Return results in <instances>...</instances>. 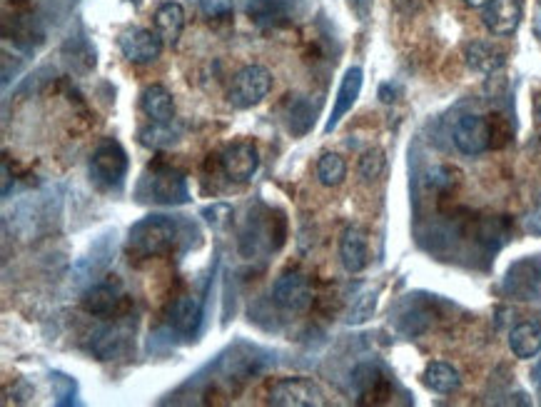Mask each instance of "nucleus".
<instances>
[{"instance_id":"1","label":"nucleus","mask_w":541,"mask_h":407,"mask_svg":"<svg viewBox=\"0 0 541 407\" xmlns=\"http://www.w3.org/2000/svg\"><path fill=\"white\" fill-rule=\"evenodd\" d=\"M182 240V230L178 220L168 215H150L133 225L128 238V250L135 258H163L175 253Z\"/></svg>"},{"instance_id":"2","label":"nucleus","mask_w":541,"mask_h":407,"mask_svg":"<svg viewBox=\"0 0 541 407\" xmlns=\"http://www.w3.org/2000/svg\"><path fill=\"white\" fill-rule=\"evenodd\" d=\"M140 195H148V200L163 205H180L187 203V198H190L182 173L165 165L163 160H155L150 165V173L140 183Z\"/></svg>"},{"instance_id":"3","label":"nucleus","mask_w":541,"mask_h":407,"mask_svg":"<svg viewBox=\"0 0 541 407\" xmlns=\"http://www.w3.org/2000/svg\"><path fill=\"white\" fill-rule=\"evenodd\" d=\"M272 90V73L265 65H245L240 73L232 78L230 90H227V100L232 108L247 110L260 105L262 100L270 95Z\"/></svg>"},{"instance_id":"4","label":"nucleus","mask_w":541,"mask_h":407,"mask_svg":"<svg viewBox=\"0 0 541 407\" xmlns=\"http://www.w3.org/2000/svg\"><path fill=\"white\" fill-rule=\"evenodd\" d=\"M80 305H83L85 313L93 315V318L118 320L125 318V313H128L130 298L125 295L120 280H105V283H98L85 290Z\"/></svg>"},{"instance_id":"5","label":"nucleus","mask_w":541,"mask_h":407,"mask_svg":"<svg viewBox=\"0 0 541 407\" xmlns=\"http://www.w3.org/2000/svg\"><path fill=\"white\" fill-rule=\"evenodd\" d=\"M90 175L95 183L105 185V188H120L128 175V153L118 140H105L95 148L93 160H90Z\"/></svg>"},{"instance_id":"6","label":"nucleus","mask_w":541,"mask_h":407,"mask_svg":"<svg viewBox=\"0 0 541 407\" xmlns=\"http://www.w3.org/2000/svg\"><path fill=\"white\" fill-rule=\"evenodd\" d=\"M270 405L275 407H317L325 405V395L317 383L307 378L277 380L270 388Z\"/></svg>"},{"instance_id":"7","label":"nucleus","mask_w":541,"mask_h":407,"mask_svg":"<svg viewBox=\"0 0 541 407\" xmlns=\"http://www.w3.org/2000/svg\"><path fill=\"white\" fill-rule=\"evenodd\" d=\"M118 45H120V53H123L125 58L130 60V63L148 65V63H153V60L160 58L165 40L160 38L158 30L128 28L120 33Z\"/></svg>"},{"instance_id":"8","label":"nucleus","mask_w":541,"mask_h":407,"mask_svg":"<svg viewBox=\"0 0 541 407\" xmlns=\"http://www.w3.org/2000/svg\"><path fill=\"white\" fill-rule=\"evenodd\" d=\"M272 300L275 305H280L282 310H290V313H300L307 305L312 303V288L310 280L300 270H287L272 285Z\"/></svg>"},{"instance_id":"9","label":"nucleus","mask_w":541,"mask_h":407,"mask_svg":"<svg viewBox=\"0 0 541 407\" xmlns=\"http://www.w3.org/2000/svg\"><path fill=\"white\" fill-rule=\"evenodd\" d=\"M454 145L464 155H479L492 145V123L482 115H464L454 125Z\"/></svg>"},{"instance_id":"10","label":"nucleus","mask_w":541,"mask_h":407,"mask_svg":"<svg viewBox=\"0 0 541 407\" xmlns=\"http://www.w3.org/2000/svg\"><path fill=\"white\" fill-rule=\"evenodd\" d=\"M220 168L232 183H247L260 168V153L252 143H232L222 150Z\"/></svg>"},{"instance_id":"11","label":"nucleus","mask_w":541,"mask_h":407,"mask_svg":"<svg viewBox=\"0 0 541 407\" xmlns=\"http://www.w3.org/2000/svg\"><path fill=\"white\" fill-rule=\"evenodd\" d=\"M522 0H492V3L484 8L482 23L487 25V30L499 38H507V35L517 33L519 23H522Z\"/></svg>"},{"instance_id":"12","label":"nucleus","mask_w":541,"mask_h":407,"mask_svg":"<svg viewBox=\"0 0 541 407\" xmlns=\"http://www.w3.org/2000/svg\"><path fill=\"white\" fill-rule=\"evenodd\" d=\"M504 293L517 300H534L541 293V263L537 260H522L512 265L504 280Z\"/></svg>"},{"instance_id":"13","label":"nucleus","mask_w":541,"mask_h":407,"mask_svg":"<svg viewBox=\"0 0 541 407\" xmlns=\"http://www.w3.org/2000/svg\"><path fill=\"white\" fill-rule=\"evenodd\" d=\"M362 83H364L362 68H357L355 65V68L347 70L345 78H342V83H340V90H337V98H335V105H332L330 120H327V125H325V133H332V130L340 125V120L345 118L352 108H355L357 98H360V93H362Z\"/></svg>"},{"instance_id":"14","label":"nucleus","mask_w":541,"mask_h":407,"mask_svg":"<svg viewBox=\"0 0 541 407\" xmlns=\"http://www.w3.org/2000/svg\"><path fill=\"white\" fill-rule=\"evenodd\" d=\"M295 3L297 0H250L247 15L260 28H277V25L290 23L295 15Z\"/></svg>"},{"instance_id":"15","label":"nucleus","mask_w":541,"mask_h":407,"mask_svg":"<svg viewBox=\"0 0 541 407\" xmlns=\"http://www.w3.org/2000/svg\"><path fill=\"white\" fill-rule=\"evenodd\" d=\"M340 260L345 265L347 273L357 275L367 268L369 263V245H367V235H364L362 228L357 225H350V228L342 233L340 240Z\"/></svg>"},{"instance_id":"16","label":"nucleus","mask_w":541,"mask_h":407,"mask_svg":"<svg viewBox=\"0 0 541 407\" xmlns=\"http://www.w3.org/2000/svg\"><path fill=\"white\" fill-rule=\"evenodd\" d=\"M352 380H355L357 395H360L362 403H384V400L389 398V393H392L387 375H384L377 365H360Z\"/></svg>"},{"instance_id":"17","label":"nucleus","mask_w":541,"mask_h":407,"mask_svg":"<svg viewBox=\"0 0 541 407\" xmlns=\"http://www.w3.org/2000/svg\"><path fill=\"white\" fill-rule=\"evenodd\" d=\"M464 58H467V65L474 70V73L492 75L497 70L504 68L507 63V53L502 48H497L494 43H487V40H474V43L467 45L464 50Z\"/></svg>"},{"instance_id":"18","label":"nucleus","mask_w":541,"mask_h":407,"mask_svg":"<svg viewBox=\"0 0 541 407\" xmlns=\"http://www.w3.org/2000/svg\"><path fill=\"white\" fill-rule=\"evenodd\" d=\"M140 108L148 115L153 123H173L175 120V100L165 85L155 83L148 85L143 90V98H140Z\"/></svg>"},{"instance_id":"19","label":"nucleus","mask_w":541,"mask_h":407,"mask_svg":"<svg viewBox=\"0 0 541 407\" xmlns=\"http://www.w3.org/2000/svg\"><path fill=\"white\" fill-rule=\"evenodd\" d=\"M168 320L182 335H192L202 320V303L195 295H182L168 310Z\"/></svg>"},{"instance_id":"20","label":"nucleus","mask_w":541,"mask_h":407,"mask_svg":"<svg viewBox=\"0 0 541 407\" xmlns=\"http://www.w3.org/2000/svg\"><path fill=\"white\" fill-rule=\"evenodd\" d=\"M182 28H185V8L175 0L160 3L155 10V30L168 45H175L180 40Z\"/></svg>"},{"instance_id":"21","label":"nucleus","mask_w":541,"mask_h":407,"mask_svg":"<svg viewBox=\"0 0 541 407\" xmlns=\"http://www.w3.org/2000/svg\"><path fill=\"white\" fill-rule=\"evenodd\" d=\"M509 348L519 360L537 358L541 350V323H519L517 328L509 333Z\"/></svg>"},{"instance_id":"22","label":"nucleus","mask_w":541,"mask_h":407,"mask_svg":"<svg viewBox=\"0 0 541 407\" xmlns=\"http://www.w3.org/2000/svg\"><path fill=\"white\" fill-rule=\"evenodd\" d=\"M422 380L432 393H439V395L457 393L459 385H462V378H459V373L449 363H429L427 370H424Z\"/></svg>"},{"instance_id":"23","label":"nucleus","mask_w":541,"mask_h":407,"mask_svg":"<svg viewBox=\"0 0 541 407\" xmlns=\"http://www.w3.org/2000/svg\"><path fill=\"white\" fill-rule=\"evenodd\" d=\"M182 130L173 128V123H153L148 128L140 130V143L150 150H163L170 148L180 140Z\"/></svg>"},{"instance_id":"24","label":"nucleus","mask_w":541,"mask_h":407,"mask_svg":"<svg viewBox=\"0 0 541 407\" xmlns=\"http://www.w3.org/2000/svg\"><path fill=\"white\" fill-rule=\"evenodd\" d=\"M317 178L325 188H337L342 180L347 178V163L342 155L337 153H325L317 163Z\"/></svg>"},{"instance_id":"25","label":"nucleus","mask_w":541,"mask_h":407,"mask_svg":"<svg viewBox=\"0 0 541 407\" xmlns=\"http://www.w3.org/2000/svg\"><path fill=\"white\" fill-rule=\"evenodd\" d=\"M315 125V108L307 98H297L290 105V130L295 135H305Z\"/></svg>"},{"instance_id":"26","label":"nucleus","mask_w":541,"mask_h":407,"mask_svg":"<svg viewBox=\"0 0 541 407\" xmlns=\"http://www.w3.org/2000/svg\"><path fill=\"white\" fill-rule=\"evenodd\" d=\"M384 165H387V160H384V150L369 148L367 153H362L360 165H357V173H360V178L364 180V183H374V180L384 173Z\"/></svg>"},{"instance_id":"27","label":"nucleus","mask_w":541,"mask_h":407,"mask_svg":"<svg viewBox=\"0 0 541 407\" xmlns=\"http://www.w3.org/2000/svg\"><path fill=\"white\" fill-rule=\"evenodd\" d=\"M202 13L210 20L217 18H230L232 15V0H200Z\"/></svg>"},{"instance_id":"28","label":"nucleus","mask_w":541,"mask_h":407,"mask_svg":"<svg viewBox=\"0 0 541 407\" xmlns=\"http://www.w3.org/2000/svg\"><path fill=\"white\" fill-rule=\"evenodd\" d=\"M524 228H527L529 235H537V238H541V208L534 210V213H529V218L524 220Z\"/></svg>"},{"instance_id":"29","label":"nucleus","mask_w":541,"mask_h":407,"mask_svg":"<svg viewBox=\"0 0 541 407\" xmlns=\"http://www.w3.org/2000/svg\"><path fill=\"white\" fill-rule=\"evenodd\" d=\"M10 193V168L8 163L3 160V198Z\"/></svg>"},{"instance_id":"30","label":"nucleus","mask_w":541,"mask_h":407,"mask_svg":"<svg viewBox=\"0 0 541 407\" xmlns=\"http://www.w3.org/2000/svg\"><path fill=\"white\" fill-rule=\"evenodd\" d=\"M464 3L469 5V8H477V10H484L487 8L489 3H492V0H464Z\"/></svg>"},{"instance_id":"31","label":"nucleus","mask_w":541,"mask_h":407,"mask_svg":"<svg viewBox=\"0 0 541 407\" xmlns=\"http://www.w3.org/2000/svg\"><path fill=\"white\" fill-rule=\"evenodd\" d=\"M534 113H537V118L541 120V90L534 95Z\"/></svg>"},{"instance_id":"32","label":"nucleus","mask_w":541,"mask_h":407,"mask_svg":"<svg viewBox=\"0 0 541 407\" xmlns=\"http://www.w3.org/2000/svg\"><path fill=\"white\" fill-rule=\"evenodd\" d=\"M539 380H541V368H539Z\"/></svg>"}]
</instances>
